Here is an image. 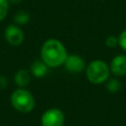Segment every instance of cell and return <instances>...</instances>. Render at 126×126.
<instances>
[{
	"label": "cell",
	"instance_id": "1",
	"mask_svg": "<svg viewBox=\"0 0 126 126\" xmlns=\"http://www.w3.org/2000/svg\"><path fill=\"white\" fill-rule=\"evenodd\" d=\"M41 60L51 68H56L65 63L68 56L64 44L55 38L45 40L40 48Z\"/></svg>",
	"mask_w": 126,
	"mask_h": 126
},
{
	"label": "cell",
	"instance_id": "2",
	"mask_svg": "<svg viewBox=\"0 0 126 126\" xmlns=\"http://www.w3.org/2000/svg\"><path fill=\"white\" fill-rule=\"evenodd\" d=\"M10 101L12 106L22 113H29L35 106V99L32 94L25 88L16 89L11 94Z\"/></svg>",
	"mask_w": 126,
	"mask_h": 126
},
{
	"label": "cell",
	"instance_id": "3",
	"mask_svg": "<svg viewBox=\"0 0 126 126\" xmlns=\"http://www.w3.org/2000/svg\"><path fill=\"white\" fill-rule=\"evenodd\" d=\"M110 68L102 60H93L86 68L87 79L94 85H99L109 79Z\"/></svg>",
	"mask_w": 126,
	"mask_h": 126
},
{
	"label": "cell",
	"instance_id": "4",
	"mask_svg": "<svg viewBox=\"0 0 126 126\" xmlns=\"http://www.w3.org/2000/svg\"><path fill=\"white\" fill-rule=\"evenodd\" d=\"M65 123V114L59 108H49L45 110L40 117L41 126H63Z\"/></svg>",
	"mask_w": 126,
	"mask_h": 126
},
{
	"label": "cell",
	"instance_id": "5",
	"mask_svg": "<svg viewBox=\"0 0 126 126\" xmlns=\"http://www.w3.org/2000/svg\"><path fill=\"white\" fill-rule=\"evenodd\" d=\"M4 37L6 41L13 46H19L23 43L25 34L23 32V30L20 28V26L16 24H11L6 27L4 31Z\"/></svg>",
	"mask_w": 126,
	"mask_h": 126
},
{
	"label": "cell",
	"instance_id": "6",
	"mask_svg": "<svg viewBox=\"0 0 126 126\" xmlns=\"http://www.w3.org/2000/svg\"><path fill=\"white\" fill-rule=\"evenodd\" d=\"M65 69L72 74H77V73H81L82 71L85 70L86 68V63L85 60L77 55V54H70L67 56L65 63H64Z\"/></svg>",
	"mask_w": 126,
	"mask_h": 126
},
{
	"label": "cell",
	"instance_id": "7",
	"mask_svg": "<svg viewBox=\"0 0 126 126\" xmlns=\"http://www.w3.org/2000/svg\"><path fill=\"white\" fill-rule=\"evenodd\" d=\"M110 72L117 76V77H123L126 75V55L125 54H119L116 55L110 62Z\"/></svg>",
	"mask_w": 126,
	"mask_h": 126
},
{
	"label": "cell",
	"instance_id": "8",
	"mask_svg": "<svg viewBox=\"0 0 126 126\" xmlns=\"http://www.w3.org/2000/svg\"><path fill=\"white\" fill-rule=\"evenodd\" d=\"M14 81L19 88L27 87L31 82V72L26 69L18 70L14 76Z\"/></svg>",
	"mask_w": 126,
	"mask_h": 126
},
{
	"label": "cell",
	"instance_id": "9",
	"mask_svg": "<svg viewBox=\"0 0 126 126\" xmlns=\"http://www.w3.org/2000/svg\"><path fill=\"white\" fill-rule=\"evenodd\" d=\"M47 67L42 60H36L31 65V74L36 78H42L47 73Z\"/></svg>",
	"mask_w": 126,
	"mask_h": 126
},
{
	"label": "cell",
	"instance_id": "10",
	"mask_svg": "<svg viewBox=\"0 0 126 126\" xmlns=\"http://www.w3.org/2000/svg\"><path fill=\"white\" fill-rule=\"evenodd\" d=\"M30 21V14L26 11H18L14 16V22L18 26L26 25Z\"/></svg>",
	"mask_w": 126,
	"mask_h": 126
},
{
	"label": "cell",
	"instance_id": "11",
	"mask_svg": "<svg viewBox=\"0 0 126 126\" xmlns=\"http://www.w3.org/2000/svg\"><path fill=\"white\" fill-rule=\"evenodd\" d=\"M120 82L115 78H109L106 81V90L109 93H117L120 90Z\"/></svg>",
	"mask_w": 126,
	"mask_h": 126
},
{
	"label": "cell",
	"instance_id": "12",
	"mask_svg": "<svg viewBox=\"0 0 126 126\" xmlns=\"http://www.w3.org/2000/svg\"><path fill=\"white\" fill-rule=\"evenodd\" d=\"M9 0H0V22L3 21L9 12Z\"/></svg>",
	"mask_w": 126,
	"mask_h": 126
},
{
	"label": "cell",
	"instance_id": "13",
	"mask_svg": "<svg viewBox=\"0 0 126 126\" xmlns=\"http://www.w3.org/2000/svg\"><path fill=\"white\" fill-rule=\"evenodd\" d=\"M105 44H106L107 47H110V48H114V47H116L117 45H119L118 37H116V36H114V35L107 36L106 39H105Z\"/></svg>",
	"mask_w": 126,
	"mask_h": 126
},
{
	"label": "cell",
	"instance_id": "14",
	"mask_svg": "<svg viewBox=\"0 0 126 126\" xmlns=\"http://www.w3.org/2000/svg\"><path fill=\"white\" fill-rule=\"evenodd\" d=\"M118 41H119V46L126 51V30H124L118 36Z\"/></svg>",
	"mask_w": 126,
	"mask_h": 126
},
{
	"label": "cell",
	"instance_id": "15",
	"mask_svg": "<svg viewBox=\"0 0 126 126\" xmlns=\"http://www.w3.org/2000/svg\"><path fill=\"white\" fill-rule=\"evenodd\" d=\"M8 85V81H7V78L5 76H2L0 75V89H5Z\"/></svg>",
	"mask_w": 126,
	"mask_h": 126
},
{
	"label": "cell",
	"instance_id": "16",
	"mask_svg": "<svg viewBox=\"0 0 126 126\" xmlns=\"http://www.w3.org/2000/svg\"><path fill=\"white\" fill-rule=\"evenodd\" d=\"M9 2L12 4H19L22 2V0H9Z\"/></svg>",
	"mask_w": 126,
	"mask_h": 126
}]
</instances>
